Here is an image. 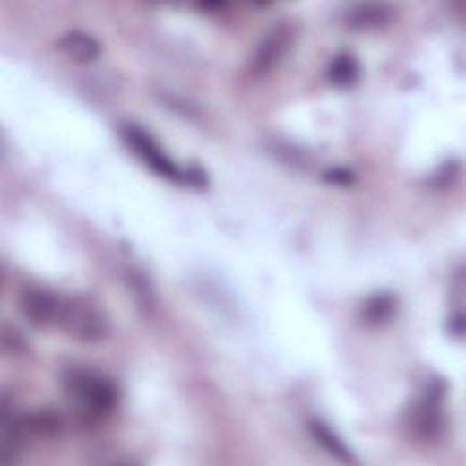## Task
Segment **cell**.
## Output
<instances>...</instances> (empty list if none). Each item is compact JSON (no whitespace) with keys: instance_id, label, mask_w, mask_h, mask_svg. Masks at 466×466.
<instances>
[{"instance_id":"cell-1","label":"cell","mask_w":466,"mask_h":466,"mask_svg":"<svg viewBox=\"0 0 466 466\" xmlns=\"http://www.w3.org/2000/svg\"><path fill=\"white\" fill-rule=\"evenodd\" d=\"M66 393L75 402L79 410L95 419L109 416L119 399L115 384L95 370L75 368L65 377Z\"/></svg>"},{"instance_id":"cell-2","label":"cell","mask_w":466,"mask_h":466,"mask_svg":"<svg viewBox=\"0 0 466 466\" xmlns=\"http://www.w3.org/2000/svg\"><path fill=\"white\" fill-rule=\"evenodd\" d=\"M56 324L82 342H99L109 333V324L102 312L84 299L61 301Z\"/></svg>"},{"instance_id":"cell-3","label":"cell","mask_w":466,"mask_h":466,"mask_svg":"<svg viewBox=\"0 0 466 466\" xmlns=\"http://www.w3.org/2000/svg\"><path fill=\"white\" fill-rule=\"evenodd\" d=\"M123 137H125L126 144L130 146V150H134L142 159V162L148 164L157 175H160V177L169 179V181L183 179L179 168L164 155V151L159 148V144L142 128L125 126Z\"/></svg>"},{"instance_id":"cell-4","label":"cell","mask_w":466,"mask_h":466,"mask_svg":"<svg viewBox=\"0 0 466 466\" xmlns=\"http://www.w3.org/2000/svg\"><path fill=\"white\" fill-rule=\"evenodd\" d=\"M291 44V31L288 26L273 28L259 44L254 61H252V73L263 77L270 73L286 55Z\"/></svg>"},{"instance_id":"cell-5","label":"cell","mask_w":466,"mask_h":466,"mask_svg":"<svg viewBox=\"0 0 466 466\" xmlns=\"http://www.w3.org/2000/svg\"><path fill=\"white\" fill-rule=\"evenodd\" d=\"M21 310L30 324L47 328L58 321L61 299L53 298L44 289H26L21 298Z\"/></svg>"},{"instance_id":"cell-6","label":"cell","mask_w":466,"mask_h":466,"mask_svg":"<svg viewBox=\"0 0 466 466\" xmlns=\"http://www.w3.org/2000/svg\"><path fill=\"white\" fill-rule=\"evenodd\" d=\"M58 49H61L66 56H70L75 63H93L100 55L99 42L82 31H70L58 39Z\"/></svg>"},{"instance_id":"cell-7","label":"cell","mask_w":466,"mask_h":466,"mask_svg":"<svg viewBox=\"0 0 466 466\" xmlns=\"http://www.w3.org/2000/svg\"><path fill=\"white\" fill-rule=\"evenodd\" d=\"M310 430H312V436L314 439L326 450L330 452L333 457L344 461V462H354V455L350 453V450L346 448V444L332 432L330 427H326L323 421H312L310 425Z\"/></svg>"},{"instance_id":"cell-8","label":"cell","mask_w":466,"mask_h":466,"mask_svg":"<svg viewBox=\"0 0 466 466\" xmlns=\"http://www.w3.org/2000/svg\"><path fill=\"white\" fill-rule=\"evenodd\" d=\"M328 77L333 84L341 88H348L356 84L359 77V65L352 55H339L328 70Z\"/></svg>"},{"instance_id":"cell-9","label":"cell","mask_w":466,"mask_h":466,"mask_svg":"<svg viewBox=\"0 0 466 466\" xmlns=\"http://www.w3.org/2000/svg\"><path fill=\"white\" fill-rule=\"evenodd\" d=\"M390 17V12L383 6H363L352 15V24L358 28H370L381 26Z\"/></svg>"},{"instance_id":"cell-10","label":"cell","mask_w":466,"mask_h":466,"mask_svg":"<svg viewBox=\"0 0 466 466\" xmlns=\"http://www.w3.org/2000/svg\"><path fill=\"white\" fill-rule=\"evenodd\" d=\"M392 299L388 296H379V298H374L368 305H367V317L374 323H379V321H384L390 312H392Z\"/></svg>"},{"instance_id":"cell-11","label":"cell","mask_w":466,"mask_h":466,"mask_svg":"<svg viewBox=\"0 0 466 466\" xmlns=\"http://www.w3.org/2000/svg\"><path fill=\"white\" fill-rule=\"evenodd\" d=\"M326 179H328L330 183H333V185H350V183L354 181L352 173L344 171V169H333V171H330V173L326 175Z\"/></svg>"}]
</instances>
